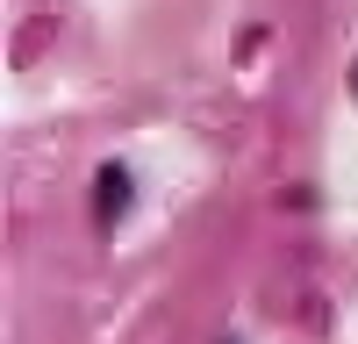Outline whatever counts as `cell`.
I'll return each mask as SVG.
<instances>
[{
    "label": "cell",
    "mask_w": 358,
    "mask_h": 344,
    "mask_svg": "<svg viewBox=\"0 0 358 344\" xmlns=\"http://www.w3.org/2000/svg\"><path fill=\"white\" fill-rule=\"evenodd\" d=\"M129 208V165H101V180H94V215L115 222Z\"/></svg>",
    "instance_id": "obj_1"
}]
</instances>
